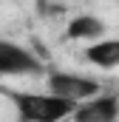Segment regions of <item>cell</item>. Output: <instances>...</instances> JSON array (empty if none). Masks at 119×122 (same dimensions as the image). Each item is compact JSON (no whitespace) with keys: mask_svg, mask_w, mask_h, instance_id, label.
Here are the masks:
<instances>
[{"mask_svg":"<svg viewBox=\"0 0 119 122\" xmlns=\"http://www.w3.org/2000/svg\"><path fill=\"white\" fill-rule=\"evenodd\" d=\"M9 97L17 122H65L74 117L77 102L51 91H3Z\"/></svg>","mask_w":119,"mask_h":122,"instance_id":"1","label":"cell"},{"mask_svg":"<svg viewBox=\"0 0 119 122\" xmlns=\"http://www.w3.org/2000/svg\"><path fill=\"white\" fill-rule=\"evenodd\" d=\"M45 91L79 105L91 97L102 94V82L88 77V74H77V71H48L45 74Z\"/></svg>","mask_w":119,"mask_h":122,"instance_id":"2","label":"cell"},{"mask_svg":"<svg viewBox=\"0 0 119 122\" xmlns=\"http://www.w3.org/2000/svg\"><path fill=\"white\" fill-rule=\"evenodd\" d=\"M40 74L48 71L31 48L0 37V77H40Z\"/></svg>","mask_w":119,"mask_h":122,"instance_id":"3","label":"cell"},{"mask_svg":"<svg viewBox=\"0 0 119 122\" xmlns=\"http://www.w3.org/2000/svg\"><path fill=\"white\" fill-rule=\"evenodd\" d=\"M71 122H119V97L102 91L85 102H79Z\"/></svg>","mask_w":119,"mask_h":122,"instance_id":"4","label":"cell"},{"mask_svg":"<svg viewBox=\"0 0 119 122\" xmlns=\"http://www.w3.org/2000/svg\"><path fill=\"white\" fill-rule=\"evenodd\" d=\"M65 37L68 40H74V43H96V40H102V37H108V23L102 20V17H96V14H77L68 26H65Z\"/></svg>","mask_w":119,"mask_h":122,"instance_id":"5","label":"cell"},{"mask_svg":"<svg viewBox=\"0 0 119 122\" xmlns=\"http://www.w3.org/2000/svg\"><path fill=\"white\" fill-rule=\"evenodd\" d=\"M82 54H85V62H91L94 68L114 71V68H119V37H102V40L85 46Z\"/></svg>","mask_w":119,"mask_h":122,"instance_id":"6","label":"cell"}]
</instances>
